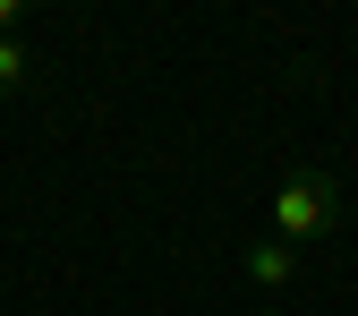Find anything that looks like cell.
Masks as SVG:
<instances>
[{
    "label": "cell",
    "instance_id": "4",
    "mask_svg": "<svg viewBox=\"0 0 358 316\" xmlns=\"http://www.w3.org/2000/svg\"><path fill=\"white\" fill-rule=\"evenodd\" d=\"M17 26H26V0H0V43H9Z\"/></svg>",
    "mask_w": 358,
    "mask_h": 316
},
{
    "label": "cell",
    "instance_id": "5",
    "mask_svg": "<svg viewBox=\"0 0 358 316\" xmlns=\"http://www.w3.org/2000/svg\"><path fill=\"white\" fill-rule=\"evenodd\" d=\"M264 316H299V308H264Z\"/></svg>",
    "mask_w": 358,
    "mask_h": 316
},
{
    "label": "cell",
    "instance_id": "2",
    "mask_svg": "<svg viewBox=\"0 0 358 316\" xmlns=\"http://www.w3.org/2000/svg\"><path fill=\"white\" fill-rule=\"evenodd\" d=\"M299 256H307V248H290V240L264 231V240L248 248V282H256V291H290V282H299Z\"/></svg>",
    "mask_w": 358,
    "mask_h": 316
},
{
    "label": "cell",
    "instance_id": "3",
    "mask_svg": "<svg viewBox=\"0 0 358 316\" xmlns=\"http://www.w3.org/2000/svg\"><path fill=\"white\" fill-rule=\"evenodd\" d=\"M26 77H34V52H26V34H9V43H0V103H9Z\"/></svg>",
    "mask_w": 358,
    "mask_h": 316
},
{
    "label": "cell",
    "instance_id": "1",
    "mask_svg": "<svg viewBox=\"0 0 358 316\" xmlns=\"http://www.w3.org/2000/svg\"><path fill=\"white\" fill-rule=\"evenodd\" d=\"M264 214H273V240L316 248L324 231H341V179H333V171H290Z\"/></svg>",
    "mask_w": 358,
    "mask_h": 316
}]
</instances>
